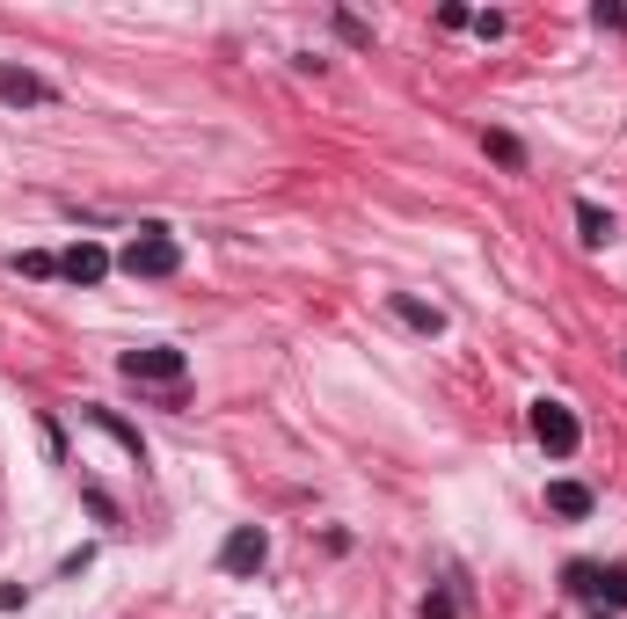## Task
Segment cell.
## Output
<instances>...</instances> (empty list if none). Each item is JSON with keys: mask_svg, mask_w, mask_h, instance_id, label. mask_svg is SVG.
Instances as JSON below:
<instances>
[{"mask_svg": "<svg viewBox=\"0 0 627 619\" xmlns=\"http://www.w3.org/2000/svg\"><path fill=\"white\" fill-rule=\"evenodd\" d=\"M124 380H154V386H176L182 372H190V358L182 350H168V342H154V350H124Z\"/></svg>", "mask_w": 627, "mask_h": 619, "instance_id": "obj_3", "label": "cell"}, {"mask_svg": "<svg viewBox=\"0 0 627 619\" xmlns=\"http://www.w3.org/2000/svg\"><path fill=\"white\" fill-rule=\"evenodd\" d=\"M569 590L591 605H627V569H598V561H569Z\"/></svg>", "mask_w": 627, "mask_h": 619, "instance_id": "obj_4", "label": "cell"}, {"mask_svg": "<svg viewBox=\"0 0 627 619\" xmlns=\"http://www.w3.org/2000/svg\"><path fill=\"white\" fill-rule=\"evenodd\" d=\"M117 262L132 270V278H176V270H182V248L161 234V226H146V234L124 240V256H117Z\"/></svg>", "mask_w": 627, "mask_h": 619, "instance_id": "obj_1", "label": "cell"}, {"mask_svg": "<svg viewBox=\"0 0 627 619\" xmlns=\"http://www.w3.org/2000/svg\"><path fill=\"white\" fill-rule=\"evenodd\" d=\"M394 320H408L416 336H446V314L424 306V300H408V292H394Z\"/></svg>", "mask_w": 627, "mask_h": 619, "instance_id": "obj_7", "label": "cell"}, {"mask_svg": "<svg viewBox=\"0 0 627 619\" xmlns=\"http://www.w3.org/2000/svg\"><path fill=\"white\" fill-rule=\"evenodd\" d=\"M424 619H460V598H452V590H430V598H424Z\"/></svg>", "mask_w": 627, "mask_h": 619, "instance_id": "obj_13", "label": "cell"}, {"mask_svg": "<svg viewBox=\"0 0 627 619\" xmlns=\"http://www.w3.org/2000/svg\"><path fill=\"white\" fill-rule=\"evenodd\" d=\"M482 146H489L496 160H504V168H526V146L511 139V132H482Z\"/></svg>", "mask_w": 627, "mask_h": 619, "instance_id": "obj_11", "label": "cell"}, {"mask_svg": "<svg viewBox=\"0 0 627 619\" xmlns=\"http://www.w3.org/2000/svg\"><path fill=\"white\" fill-rule=\"evenodd\" d=\"M533 438H540L555 460H569V452L584 444V430H576V416H569L562 401H533Z\"/></svg>", "mask_w": 627, "mask_h": 619, "instance_id": "obj_2", "label": "cell"}, {"mask_svg": "<svg viewBox=\"0 0 627 619\" xmlns=\"http://www.w3.org/2000/svg\"><path fill=\"white\" fill-rule=\"evenodd\" d=\"M547 510H562V518H591V488H584V481H547Z\"/></svg>", "mask_w": 627, "mask_h": 619, "instance_id": "obj_9", "label": "cell"}, {"mask_svg": "<svg viewBox=\"0 0 627 619\" xmlns=\"http://www.w3.org/2000/svg\"><path fill=\"white\" fill-rule=\"evenodd\" d=\"M591 22H598V30H627V8H606V0H598V8H591Z\"/></svg>", "mask_w": 627, "mask_h": 619, "instance_id": "obj_14", "label": "cell"}, {"mask_svg": "<svg viewBox=\"0 0 627 619\" xmlns=\"http://www.w3.org/2000/svg\"><path fill=\"white\" fill-rule=\"evenodd\" d=\"M576 234H584L591 248H598V240H613V220H606V212H598L591 198H576Z\"/></svg>", "mask_w": 627, "mask_h": 619, "instance_id": "obj_10", "label": "cell"}, {"mask_svg": "<svg viewBox=\"0 0 627 619\" xmlns=\"http://www.w3.org/2000/svg\"><path fill=\"white\" fill-rule=\"evenodd\" d=\"M8 270H22V278H59V256H37V248H30V256H8Z\"/></svg>", "mask_w": 627, "mask_h": 619, "instance_id": "obj_12", "label": "cell"}, {"mask_svg": "<svg viewBox=\"0 0 627 619\" xmlns=\"http://www.w3.org/2000/svg\"><path fill=\"white\" fill-rule=\"evenodd\" d=\"M0 102H52L37 74H22V66H0Z\"/></svg>", "mask_w": 627, "mask_h": 619, "instance_id": "obj_8", "label": "cell"}, {"mask_svg": "<svg viewBox=\"0 0 627 619\" xmlns=\"http://www.w3.org/2000/svg\"><path fill=\"white\" fill-rule=\"evenodd\" d=\"M59 278H74V284H102V278H110V248H102V240H74V248L59 256Z\"/></svg>", "mask_w": 627, "mask_h": 619, "instance_id": "obj_6", "label": "cell"}, {"mask_svg": "<svg viewBox=\"0 0 627 619\" xmlns=\"http://www.w3.org/2000/svg\"><path fill=\"white\" fill-rule=\"evenodd\" d=\"M270 561V540L256 532V525H242V532H226V547H220V569H234V576H256Z\"/></svg>", "mask_w": 627, "mask_h": 619, "instance_id": "obj_5", "label": "cell"}]
</instances>
